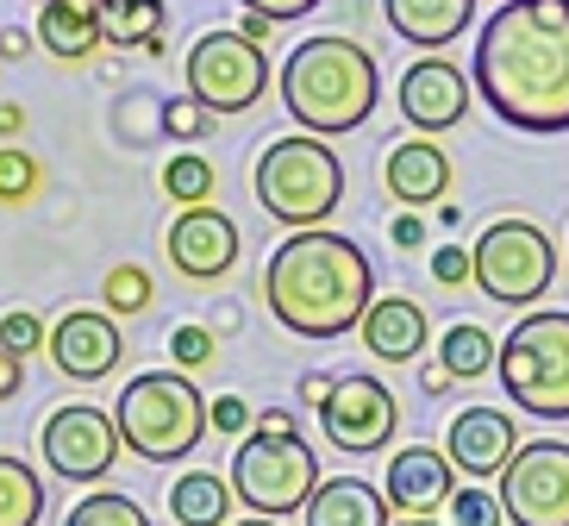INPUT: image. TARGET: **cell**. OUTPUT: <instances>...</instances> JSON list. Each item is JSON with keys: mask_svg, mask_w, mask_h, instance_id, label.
Listing matches in <instances>:
<instances>
[{"mask_svg": "<svg viewBox=\"0 0 569 526\" xmlns=\"http://www.w3.org/2000/svg\"><path fill=\"white\" fill-rule=\"evenodd\" d=\"M469 82L513 132H569V0H501L482 19Z\"/></svg>", "mask_w": 569, "mask_h": 526, "instance_id": "1", "label": "cell"}, {"mask_svg": "<svg viewBox=\"0 0 569 526\" xmlns=\"http://www.w3.org/2000/svg\"><path fill=\"white\" fill-rule=\"evenodd\" d=\"M263 301L295 339H338L376 307V264L345 232H295L263 264Z\"/></svg>", "mask_w": 569, "mask_h": 526, "instance_id": "2", "label": "cell"}, {"mask_svg": "<svg viewBox=\"0 0 569 526\" xmlns=\"http://www.w3.org/2000/svg\"><path fill=\"white\" fill-rule=\"evenodd\" d=\"M382 101V76L376 57L345 32L301 38L282 63V107L307 138H338L357 132Z\"/></svg>", "mask_w": 569, "mask_h": 526, "instance_id": "3", "label": "cell"}, {"mask_svg": "<svg viewBox=\"0 0 569 526\" xmlns=\"http://www.w3.org/2000/svg\"><path fill=\"white\" fill-rule=\"evenodd\" d=\"M113 426H119V445L144 464H182L188 451L213 433V426H207L201 389H194V376H182V370L132 376V383L119 389Z\"/></svg>", "mask_w": 569, "mask_h": 526, "instance_id": "4", "label": "cell"}, {"mask_svg": "<svg viewBox=\"0 0 569 526\" xmlns=\"http://www.w3.org/2000/svg\"><path fill=\"white\" fill-rule=\"evenodd\" d=\"M257 207H263L269 220L295 226V232H319V226L338 214L345 201V163L326 138H276L263 157H257Z\"/></svg>", "mask_w": 569, "mask_h": 526, "instance_id": "5", "label": "cell"}, {"mask_svg": "<svg viewBox=\"0 0 569 526\" xmlns=\"http://www.w3.org/2000/svg\"><path fill=\"white\" fill-rule=\"evenodd\" d=\"M507 401L532 420H569V314L563 307H538L501 339L495 357Z\"/></svg>", "mask_w": 569, "mask_h": 526, "instance_id": "6", "label": "cell"}, {"mask_svg": "<svg viewBox=\"0 0 569 526\" xmlns=\"http://www.w3.org/2000/svg\"><path fill=\"white\" fill-rule=\"evenodd\" d=\"M319 489V458L301 433H244L232 451V495L257 520L307 514Z\"/></svg>", "mask_w": 569, "mask_h": 526, "instance_id": "7", "label": "cell"}, {"mask_svg": "<svg viewBox=\"0 0 569 526\" xmlns=\"http://www.w3.org/2000/svg\"><path fill=\"white\" fill-rule=\"evenodd\" d=\"M476 289L501 307H532L557 282V245L532 220H488L469 245Z\"/></svg>", "mask_w": 569, "mask_h": 526, "instance_id": "8", "label": "cell"}, {"mask_svg": "<svg viewBox=\"0 0 569 526\" xmlns=\"http://www.w3.org/2000/svg\"><path fill=\"white\" fill-rule=\"evenodd\" d=\"M188 101H201L213 119L251 113L269 95V57L238 32H207L188 44Z\"/></svg>", "mask_w": 569, "mask_h": 526, "instance_id": "9", "label": "cell"}, {"mask_svg": "<svg viewBox=\"0 0 569 526\" xmlns=\"http://www.w3.org/2000/svg\"><path fill=\"white\" fill-rule=\"evenodd\" d=\"M501 514L513 526H569V445L532 439L501 470Z\"/></svg>", "mask_w": 569, "mask_h": 526, "instance_id": "10", "label": "cell"}, {"mask_svg": "<svg viewBox=\"0 0 569 526\" xmlns=\"http://www.w3.org/2000/svg\"><path fill=\"white\" fill-rule=\"evenodd\" d=\"M38 451L63 483H101L119 464V426L107 408H88V401H69L44 420L38 433Z\"/></svg>", "mask_w": 569, "mask_h": 526, "instance_id": "11", "label": "cell"}, {"mask_svg": "<svg viewBox=\"0 0 569 526\" xmlns=\"http://www.w3.org/2000/svg\"><path fill=\"white\" fill-rule=\"evenodd\" d=\"M319 426H326V439L338 451H351V458H369V451H382L395 439V426H401V408H395V395H388L382 376L369 370H351L332 383V401L319 408Z\"/></svg>", "mask_w": 569, "mask_h": 526, "instance_id": "12", "label": "cell"}, {"mask_svg": "<svg viewBox=\"0 0 569 526\" xmlns=\"http://www.w3.org/2000/svg\"><path fill=\"white\" fill-rule=\"evenodd\" d=\"M469 69L451 63V57H419L401 76V119L413 126V138L451 132L457 119L469 113Z\"/></svg>", "mask_w": 569, "mask_h": 526, "instance_id": "13", "label": "cell"}, {"mask_svg": "<svg viewBox=\"0 0 569 526\" xmlns=\"http://www.w3.org/2000/svg\"><path fill=\"white\" fill-rule=\"evenodd\" d=\"M169 264L188 276V282H213L238 264V226L226 207H182L169 220Z\"/></svg>", "mask_w": 569, "mask_h": 526, "instance_id": "14", "label": "cell"}, {"mask_svg": "<svg viewBox=\"0 0 569 526\" xmlns=\"http://www.w3.org/2000/svg\"><path fill=\"white\" fill-rule=\"evenodd\" d=\"M44 351H51V364L69 383H101L119 364L126 339H119V320L107 307H76V314H63V320L51 326V345H44Z\"/></svg>", "mask_w": 569, "mask_h": 526, "instance_id": "15", "label": "cell"}, {"mask_svg": "<svg viewBox=\"0 0 569 526\" xmlns=\"http://www.w3.org/2000/svg\"><path fill=\"white\" fill-rule=\"evenodd\" d=\"M388 508L401 514V520H432L438 508H451L457 495V470L445 451H432V445H407V451H395L388 458Z\"/></svg>", "mask_w": 569, "mask_h": 526, "instance_id": "16", "label": "cell"}, {"mask_svg": "<svg viewBox=\"0 0 569 526\" xmlns=\"http://www.w3.org/2000/svg\"><path fill=\"white\" fill-rule=\"evenodd\" d=\"M519 451V426L507 420L501 408H463L445 433V458H451L457 476H501Z\"/></svg>", "mask_w": 569, "mask_h": 526, "instance_id": "17", "label": "cell"}, {"mask_svg": "<svg viewBox=\"0 0 569 526\" xmlns=\"http://www.w3.org/2000/svg\"><path fill=\"white\" fill-rule=\"evenodd\" d=\"M382 182H388V195H395L407 214H419V207H445V195H451V157L438 151L432 138H407V145L388 151Z\"/></svg>", "mask_w": 569, "mask_h": 526, "instance_id": "18", "label": "cell"}, {"mask_svg": "<svg viewBox=\"0 0 569 526\" xmlns=\"http://www.w3.org/2000/svg\"><path fill=\"white\" fill-rule=\"evenodd\" d=\"M363 345L369 357H382V364H413L419 351H426V339H432V314L419 301H407V295H376V307L363 314Z\"/></svg>", "mask_w": 569, "mask_h": 526, "instance_id": "19", "label": "cell"}, {"mask_svg": "<svg viewBox=\"0 0 569 526\" xmlns=\"http://www.w3.org/2000/svg\"><path fill=\"white\" fill-rule=\"evenodd\" d=\"M38 44L57 63H88L107 44L101 32V0H44L38 7Z\"/></svg>", "mask_w": 569, "mask_h": 526, "instance_id": "20", "label": "cell"}, {"mask_svg": "<svg viewBox=\"0 0 569 526\" xmlns=\"http://www.w3.org/2000/svg\"><path fill=\"white\" fill-rule=\"evenodd\" d=\"M388 26L419 44V51H445L451 38L469 32V19H476V0H382Z\"/></svg>", "mask_w": 569, "mask_h": 526, "instance_id": "21", "label": "cell"}, {"mask_svg": "<svg viewBox=\"0 0 569 526\" xmlns=\"http://www.w3.org/2000/svg\"><path fill=\"white\" fill-rule=\"evenodd\" d=\"M307 526H395V508L363 476H326L307 502Z\"/></svg>", "mask_w": 569, "mask_h": 526, "instance_id": "22", "label": "cell"}, {"mask_svg": "<svg viewBox=\"0 0 569 526\" xmlns=\"http://www.w3.org/2000/svg\"><path fill=\"white\" fill-rule=\"evenodd\" d=\"M232 476L219 470H182L176 483H169V514H176V526H232Z\"/></svg>", "mask_w": 569, "mask_h": 526, "instance_id": "23", "label": "cell"}, {"mask_svg": "<svg viewBox=\"0 0 569 526\" xmlns=\"http://www.w3.org/2000/svg\"><path fill=\"white\" fill-rule=\"evenodd\" d=\"M495 357H501V339L488 333V326L476 320H457L445 339H438V364H445V376L451 383H476V376L495 370Z\"/></svg>", "mask_w": 569, "mask_h": 526, "instance_id": "24", "label": "cell"}, {"mask_svg": "<svg viewBox=\"0 0 569 526\" xmlns=\"http://www.w3.org/2000/svg\"><path fill=\"white\" fill-rule=\"evenodd\" d=\"M163 0H101V32L119 51H144L151 38H163Z\"/></svg>", "mask_w": 569, "mask_h": 526, "instance_id": "25", "label": "cell"}, {"mask_svg": "<svg viewBox=\"0 0 569 526\" xmlns=\"http://www.w3.org/2000/svg\"><path fill=\"white\" fill-rule=\"evenodd\" d=\"M44 514V483L26 458L0 451V526H38Z\"/></svg>", "mask_w": 569, "mask_h": 526, "instance_id": "26", "label": "cell"}, {"mask_svg": "<svg viewBox=\"0 0 569 526\" xmlns=\"http://www.w3.org/2000/svg\"><path fill=\"white\" fill-rule=\"evenodd\" d=\"M213 188H219V170L207 163L201 151L169 157V170H163V195H169L176 207H213Z\"/></svg>", "mask_w": 569, "mask_h": 526, "instance_id": "27", "label": "cell"}, {"mask_svg": "<svg viewBox=\"0 0 569 526\" xmlns=\"http://www.w3.org/2000/svg\"><path fill=\"white\" fill-rule=\"evenodd\" d=\"M151 270H138V264H119V270H107V282H101V301H107V314L113 320H132V314H144L151 307Z\"/></svg>", "mask_w": 569, "mask_h": 526, "instance_id": "28", "label": "cell"}, {"mask_svg": "<svg viewBox=\"0 0 569 526\" xmlns=\"http://www.w3.org/2000/svg\"><path fill=\"white\" fill-rule=\"evenodd\" d=\"M63 526H151V520H144V508H138L132 495L101 489V495H88V502H76Z\"/></svg>", "mask_w": 569, "mask_h": 526, "instance_id": "29", "label": "cell"}, {"mask_svg": "<svg viewBox=\"0 0 569 526\" xmlns=\"http://www.w3.org/2000/svg\"><path fill=\"white\" fill-rule=\"evenodd\" d=\"M38 345H51V333H44V320H38V314H26V307L0 314V351L13 357V364H26Z\"/></svg>", "mask_w": 569, "mask_h": 526, "instance_id": "30", "label": "cell"}, {"mask_svg": "<svg viewBox=\"0 0 569 526\" xmlns=\"http://www.w3.org/2000/svg\"><path fill=\"white\" fill-rule=\"evenodd\" d=\"M38 195V163L19 145H0V201L19 207V201H32Z\"/></svg>", "mask_w": 569, "mask_h": 526, "instance_id": "31", "label": "cell"}, {"mask_svg": "<svg viewBox=\"0 0 569 526\" xmlns=\"http://www.w3.org/2000/svg\"><path fill=\"white\" fill-rule=\"evenodd\" d=\"M213 351H219V339L207 333V326H176V333H169V364H176L182 376L188 370H207Z\"/></svg>", "mask_w": 569, "mask_h": 526, "instance_id": "32", "label": "cell"}, {"mask_svg": "<svg viewBox=\"0 0 569 526\" xmlns=\"http://www.w3.org/2000/svg\"><path fill=\"white\" fill-rule=\"evenodd\" d=\"M451 526H507L501 495H488V489H457V495H451Z\"/></svg>", "mask_w": 569, "mask_h": 526, "instance_id": "33", "label": "cell"}, {"mask_svg": "<svg viewBox=\"0 0 569 526\" xmlns=\"http://www.w3.org/2000/svg\"><path fill=\"white\" fill-rule=\"evenodd\" d=\"M163 126H169V138H188V145H194V138L213 132V113H207L201 101H169L163 107Z\"/></svg>", "mask_w": 569, "mask_h": 526, "instance_id": "34", "label": "cell"}, {"mask_svg": "<svg viewBox=\"0 0 569 526\" xmlns=\"http://www.w3.org/2000/svg\"><path fill=\"white\" fill-rule=\"evenodd\" d=\"M251 420H257V414H251V401H244V395H219V401H207V426H213L219 439H238Z\"/></svg>", "mask_w": 569, "mask_h": 526, "instance_id": "35", "label": "cell"}, {"mask_svg": "<svg viewBox=\"0 0 569 526\" xmlns=\"http://www.w3.org/2000/svg\"><path fill=\"white\" fill-rule=\"evenodd\" d=\"M432 276L445 289H463V282H476V264H469L463 245H445V251H432Z\"/></svg>", "mask_w": 569, "mask_h": 526, "instance_id": "36", "label": "cell"}, {"mask_svg": "<svg viewBox=\"0 0 569 526\" xmlns=\"http://www.w3.org/2000/svg\"><path fill=\"white\" fill-rule=\"evenodd\" d=\"M238 7L257 13V19H269V26H282V19H307L319 0H238Z\"/></svg>", "mask_w": 569, "mask_h": 526, "instance_id": "37", "label": "cell"}, {"mask_svg": "<svg viewBox=\"0 0 569 526\" xmlns=\"http://www.w3.org/2000/svg\"><path fill=\"white\" fill-rule=\"evenodd\" d=\"M388 238H395L401 251H419V245H426V220H419V214H401V220L388 226Z\"/></svg>", "mask_w": 569, "mask_h": 526, "instance_id": "38", "label": "cell"}, {"mask_svg": "<svg viewBox=\"0 0 569 526\" xmlns=\"http://www.w3.org/2000/svg\"><path fill=\"white\" fill-rule=\"evenodd\" d=\"M0 57H7V63H26V57H32V32H26V26L0 32Z\"/></svg>", "mask_w": 569, "mask_h": 526, "instance_id": "39", "label": "cell"}, {"mask_svg": "<svg viewBox=\"0 0 569 526\" xmlns=\"http://www.w3.org/2000/svg\"><path fill=\"white\" fill-rule=\"evenodd\" d=\"M19 383H26V364H13V357L0 351V401H13Z\"/></svg>", "mask_w": 569, "mask_h": 526, "instance_id": "40", "label": "cell"}, {"mask_svg": "<svg viewBox=\"0 0 569 526\" xmlns=\"http://www.w3.org/2000/svg\"><path fill=\"white\" fill-rule=\"evenodd\" d=\"M332 383H338V376H301V401L326 408V401H332Z\"/></svg>", "mask_w": 569, "mask_h": 526, "instance_id": "41", "label": "cell"}, {"mask_svg": "<svg viewBox=\"0 0 569 526\" xmlns=\"http://www.w3.org/2000/svg\"><path fill=\"white\" fill-rule=\"evenodd\" d=\"M26 132V107L19 101H0V138H19Z\"/></svg>", "mask_w": 569, "mask_h": 526, "instance_id": "42", "label": "cell"}, {"mask_svg": "<svg viewBox=\"0 0 569 526\" xmlns=\"http://www.w3.org/2000/svg\"><path fill=\"white\" fill-rule=\"evenodd\" d=\"M257 433H295V414H288V408H263V414H257Z\"/></svg>", "mask_w": 569, "mask_h": 526, "instance_id": "43", "label": "cell"}, {"mask_svg": "<svg viewBox=\"0 0 569 526\" xmlns=\"http://www.w3.org/2000/svg\"><path fill=\"white\" fill-rule=\"evenodd\" d=\"M269 32H276V26H269V19H257V13H244V26H238V38H251L257 51L269 44Z\"/></svg>", "mask_w": 569, "mask_h": 526, "instance_id": "44", "label": "cell"}, {"mask_svg": "<svg viewBox=\"0 0 569 526\" xmlns=\"http://www.w3.org/2000/svg\"><path fill=\"white\" fill-rule=\"evenodd\" d=\"M451 389V376H445V364H432V370H426V395H445Z\"/></svg>", "mask_w": 569, "mask_h": 526, "instance_id": "45", "label": "cell"}, {"mask_svg": "<svg viewBox=\"0 0 569 526\" xmlns=\"http://www.w3.org/2000/svg\"><path fill=\"white\" fill-rule=\"evenodd\" d=\"M232 526H282V520H257V514H251V520H232Z\"/></svg>", "mask_w": 569, "mask_h": 526, "instance_id": "46", "label": "cell"}, {"mask_svg": "<svg viewBox=\"0 0 569 526\" xmlns=\"http://www.w3.org/2000/svg\"><path fill=\"white\" fill-rule=\"evenodd\" d=\"M395 526H432V520H395Z\"/></svg>", "mask_w": 569, "mask_h": 526, "instance_id": "47", "label": "cell"}]
</instances>
